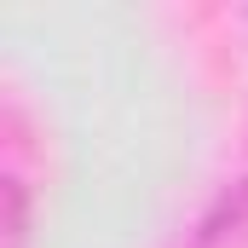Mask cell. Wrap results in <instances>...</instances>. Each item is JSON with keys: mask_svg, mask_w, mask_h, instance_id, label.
I'll list each match as a JSON object with an SVG mask.
<instances>
[{"mask_svg": "<svg viewBox=\"0 0 248 248\" xmlns=\"http://www.w3.org/2000/svg\"><path fill=\"white\" fill-rule=\"evenodd\" d=\"M35 127L17 98H6L0 116V248H29L35 243Z\"/></svg>", "mask_w": 248, "mask_h": 248, "instance_id": "1", "label": "cell"}, {"mask_svg": "<svg viewBox=\"0 0 248 248\" xmlns=\"http://www.w3.org/2000/svg\"><path fill=\"white\" fill-rule=\"evenodd\" d=\"M179 248H248V173L231 179V185L196 214V225L185 231Z\"/></svg>", "mask_w": 248, "mask_h": 248, "instance_id": "2", "label": "cell"}]
</instances>
